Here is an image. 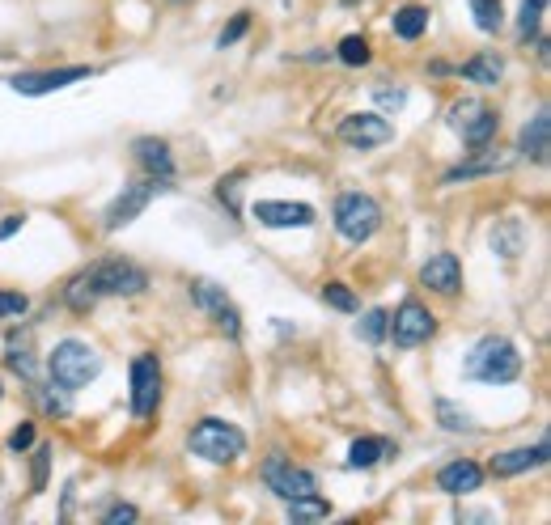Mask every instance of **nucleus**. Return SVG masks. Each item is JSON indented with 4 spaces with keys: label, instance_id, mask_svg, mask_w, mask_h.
I'll use <instances>...</instances> for the list:
<instances>
[{
    "label": "nucleus",
    "instance_id": "1",
    "mask_svg": "<svg viewBox=\"0 0 551 525\" xmlns=\"http://www.w3.org/2000/svg\"><path fill=\"white\" fill-rule=\"evenodd\" d=\"M462 373H467L471 382H484V386H509V382H518V373H522V352L513 348L505 335H484L467 352Z\"/></svg>",
    "mask_w": 551,
    "mask_h": 525
},
{
    "label": "nucleus",
    "instance_id": "2",
    "mask_svg": "<svg viewBox=\"0 0 551 525\" xmlns=\"http://www.w3.org/2000/svg\"><path fill=\"white\" fill-rule=\"evenodd\" d=\"M47 373L60 390H81L102 373V356L90 348V343L64 339V343H56V352L47 356Z\"/></svg>",
    "mask_w": 551,
    "mask_h": 525
},
{
    "label": "nucleus",
    "instance_id": "3",
    "mask_svg": "<svg viewBox=\"0 0 551 525\" xmlns=\"http://www.w3.org/2000/svg\"><path fill=\"white\" fill-rule=\"evenodd\" d=\"M187 449L212 466H225V462H238L246 454V432L229 420H200L191 428Z\"/></svg>",
    "mask_w": 551,
    "mask_h": 525
},
{
    "label": "nucleus",
    "instance_id": "4",
    "mask_svg": "<svg viewBox=\"0 0 551 525\" xmlns=\"http://www.w3.org/2000/svg\"><path fill=\"white\" fill-rule=\"evenodd\" d=\"M382 229V208L373 195H361V191H344L335 199V233L352 246H365L373 233Z\"/></svg>",
    "mask_w": 551,
    "mask_h": 525
},
{
    "label": "nucleus",
    "instance_id": "5",
    "mask_svg": "<svg viewBox=\"0 0 551 525\" xmlns=\"http://www.w3.org/2000/svg\"><path fill=\"white\" fill-rule=\"evenodd\" d=\"M162 191H170V178H153V174H149V178H140V183H128V187L115 195V204L106 208V233L128 229Z\"/></svg>",
    "mask_w": 551,
    "mask_h": 525
},
{
    "label": "nucleus",
    "instance_id": "6",
    "mask_svg": "<svg viewBox=\"0 0 551 525\" xmlns=\"http://www.w3.org/2000/svg\"><path fill=\"white\" fill-rule=\"evenodd\" d=\"M85 276L98 288V297H136L149 288V276L128 259H102L94 267H85Z\"/></svg>",
    "mask_w": 551,
    "mask_h": 525
},
{
    "label": "nucleus",
    "instance_id": "7",
    "mask_svg": "<svg viewBox=\"0 0 551 525\" xmlns=\"http://www.w3.org/2000/svg\"><path fill=\"white\" fill-rule=\"evenodd\" d=\"M450 128L462 136V144H471V149H488V144L496 140V132H501V115L488 111L484 102H454L450 106Z\"/></svg>",
    "mask_w": 551,
    "mask_h": 525
},
{
    "label": "nucleus",
    "instance_id": "8",
    "mask_svg": "<svg viewBox=\"0 0 551 525\" xmlns=\"http://www.w3.org/2000/svg\"><path fill=\"white\" fill-rule=\"evenodd\" d=\"M263 483H268V492H276L284 504L318 492V479L310 475V470L306 466H293L289 458H280V454H272L268 462H263Z\"/></svg>",
    "mask_w": 551,
    "mask_h": 525
},
{
    "label": "nucleus",
    "instance_id": "9",
    "mask_svg": "<svg viewBox=\"0 0 551 525\" xmlns=\"http://www.w3.org/2000/svg\"><path fill=\"white\" fill-rule=\"evenodd\" d=\"M433 331H437V318L424 310L420 301H403L386 327V335L395 339V348H420V343L433 339Z\"/></svg>",
    "mask_w": 551,
    "mask_h": 525
},
{
    "label": "nucleus",
    "instance_id": "10",
    "mask_svg": "<svg viewBox=\"0 0 551 525\" xmlns=\"http://www.w3.org/2000/svg\"><path fill=\"white\" fill-rule=\"evenodd\" d=\"M132 415L136 420H149L157 411V398H162V365H157V356H136L132 360Z\"/></svg>",
    "mask_w": 551,
    "mask_h": 525
},
{
    "label": "nucleus",
    "instance_id": "11",
    "mask_svg": "<svg viewBox=\"0 0 551 525\" xmlns=\"http://www.w3.org/2000/svg\"><path fill=\"white\" fill-rule=\"evenodd\" d=\"M90 72H94V68H85V64H73V68H47V72H17L9 85H13V94H22V98H43V94H56V89H68V85L85 81Z\"/></svg>",
    "mask_w": 551,
    "mask_h": 525
},
{
    "label": "nucleus",
    "instance_id": "12",
    "mask_svg": "<svg viewBox=\"0 0 551 525\" xmlns=\"http://www.w3.org/2000/svg\"><path fill=\"white\" fill-rule=\"evenodd\" d=\"M191 301L200 305V310L217 322V327L229 335V339H238L242 335V318L234 310V301L225 297V288L221 284H212V280H191Z\"/></svg>",
    "mask_w": 551,
    "mask_h": 525
},
{
    "label": "nucleus",
    "instance_id": "13",
    "mask_svg": "<svg viewBox=\"0 0 551 525\" xmlns=\"http://www.w3.org/2000/svg\"><path fill=\"white\" fill-rule=\"evenodd\" d=\"M340 140L365 153V149H378V144L395 140V128H390V119H382V115L357 111V115H344L340 119Z\"/></svg>",
    "mask_w": 551,
    "mask_h": 525
},
{
    "label": "nucleus",
    "instance_id": "14",
    "mask_svg": "<svg viewBox=\"0 0 551 525\" xmlns=\"http://www.w3.org/2000/svg\"><path fill=\"white\" fill-rule=\"evenodd\" d=\"M251 212H255V221L268 229H310L314 225V208L293 204V199H259Z\"/></svg>",
    "mask_w": 551,
    "mask_h": 525
},
{
    "label": "nucleus",
    "instance_id": "15",
    "mask_svg": "<svg viewBox=\"0 0 551 525\" xmlns=\"http://www.w3.org/2000/svg\"><path fill=\"white\" fill-rule=\"evenodd\" d=\"M420 284L424 288H433V293H441V297H454L458 288H462V263H458V255H433L429 263L420 267Z\"/></svg>",
    "mask_w": 551,
    "mask_h": 525
},
{
    "label": "nucleus",
    "instance_id": "16",
    "mask_svg": "<svg viewBox=\"0 0 551 525\" xmlns=\"http://www.w3.org/2000/svg\"><path fill=\"white\" fill-rule=\"evenodd\" d=\"M547 454H551V445L539 441L535 449H509V454H496L492 466H488V475L492 479H513V475H526V470H539L547 466Z\"/></svg>",
    "mask_w": 551,
    "mask_h": 525
},
{
    "label": "nucleus",
    "instance_id": "17",
    "mask_svg": "<svg viewBox=\"0 0 551 525\" xmlns=\"http://www.w3.org/2000/svg\"><path fill=\"white\" fill-rule=\"evenodd\" d=\"M437 487H441L446 496H471V492H479V487H484V470H479L471 458H458V462H450V466L437 470Z\"/></svg>",
    "mask_w": 551,
    "mask_h": 525
},
{
    "label": "nucleus",
    "instance_id": "18",
    "mask_svg": "<svg viewBox=\"0 0 551 525\" xmlns=\"http://www.w3.org/2000/svg\"><path fill=\"white\" fill-rule=\"evenodd\" d=\"M132 153H136V166L153 174V178H170L174 174V157H170V144L166 140H157V136H140L132 144Z\"/></svg>",
    "mask_w": 551,
    "mask_h": 525
},
{
    "label": "nucleus",
    "instance_id": "19",
    "mask_svg": "<svg viewBox=\"0 0 551 525\" xmlns=\"http://www.w3.org/2000/svg\"><path fill=\"white\" fill-rule=\"evenodd\" d=\"M492 250H496V255H501V259H522L526 255V229H522V221H513V216H509V221H496L492 225Z\"/></svg>",
    "mask_w": 551,
    "mask_h": 525
},
{
    "label": "nucleus",
    "instance_id": "20",
    "mask_svg": "<svg viewBox=\"0 0 551 525\" xmlns=\"http://www.w3.org/2000/svg\"><path fill=\"white\" fill-rule=\"evenodd\" d=\"M518 149H522L530 161H539V166L547 161V149H551V115H547V111H539V115H535V119H530L526 128H522Z\"/></svg>",
    "mask_w": 551,
    "mask_h": 525
},
{
    "label": "nucleus",
    "instance_id": "21",
    "mask_svg": "<svg viewBox=\"0 0 551 525\" xmlns=\"http://www.w3.org/2000/svg\"><path fill=\"white\" fill-rule=\"evenodd\" d=\"M458 72H462V77H467L471 85H484V89H492L496 81H501V77H505V60H501V56H496V51H484V56H475V60H467V64H462Z\"/></svg>",
    "mask_w": 551,
    "mask_h": 525
},
{
    "label": "nucleus",
    "instance_id": "22",
    "mask_svg": "<svg viewBox=\"0 0 551 525\" xmlns=\"http://www.w3.org/2000/svg\"><path fill=\"white\" fill-rule=\"evenodd\" d=\"M496 170H509V157H496V153H475L471 161H462L446 174V187L462 183V178H479V174H496Z\"/></svg>",
    "mask_w": 551,
    "mask_h": 525
},
{
    "label": "nucleus",
    "instance_id": "23",
    "mask_svg": "<svg viewBox=\"0 0 551 525\" xmlns=\"http://www.w3.org/2000/svg\"><path fill=\"white\" fill-rule=\"evenodd\" d=\"M98 301H102V297H98V288L90 284V276H85V271H77V276L64 284V305H68V310H77V314H90Z\"/></svg>",
    "mask_w": 551,
    "mask_h": 525
},
{
    "label": "nucleus",
    "instance_id": "24",
    "mask_svg": "<svg viewBox=\"0 0 551 525\" xmlns=\"http://www.w3.org/2000/svg\"><path fill=\"white\" fill-rule=\"evenodd\" d=\"M390 26H395V34H399L403 43H416L420 34L429 30V9H424V5H403Z\"/></svg>",
    "mask_w": 551,
    "mask_h": 525
},
{
    "label": "nucleus",
    "instance_id": "25",
    "mask_svg": "<svg viewBox=\"0 0 551 525\" xmlns=\"http://www.w3.org/2000/svg\"><path fill=\"white\" fill-rule=\"evenodd\" d=\"M386 454H390V445L382 437H361V441H352V449H348V466L352 470H369V466H378Z\"/></svg>",
    "mask_w": 551,
    "mask_h": 525
},
{
    "label": "nucleus",
    "instance_id": "26",
    "mask_svg": "<svg viewBox=\"0 0 551 525\" xmlns=\"http://www.w3.org/2000/svg\"><path fill=\"white\" fill-rule=\"evenodd\" d=\"M437 424L446 428V432H475V415L467 407H458L454 398H437Z\"/></svg>",
    "mask_w": 551,
    "mask_h": 525
},
{
    "label": "nucleus",
    "instance_id": "27",
    "mask_svg": "<svg viewBox=\"0 0 551 525\" xmlns=\"http://www.w3.org/2000/svg\"><path fill=\"white\" fill-rule=\"evenodd\" d=\"M471 17H475V26L484 34H496L501 22H505V5H501V0H471Z\"/></svg>",
    "mask_w": 551,
    "mask_h": 525
},
{
    "label": "nucleus",
    "instance_id": "28",
    "mask_svg": "<svg viewBox=\"0 0 551 525\" xmlns=\"http://www.w3.org/2000/svg\"><path fill=\"white\" fill-rule=\"evenodd\" d=\"M331 513V504L323 500V496H301V500H289V517L293 521H323Z\"/></svg>",
    "mask_w": 551,
    "mask_h": 525
},
{
    "label": "nucleus",
    "instance_id": "29",
    "mask_svg": "<svg viewBox=\"0 0 551 525\" xmlns=\"http://www.w3.org/2000/svg\"><path fill=\"white\" fill-rule=\"evenodd\" d=\"M323 301L331 305V310H340V314H357V310H361L357 293H352L348 284H340V280H331V284L323 288Z\"/></svg>",
    "mask_w": 551,
    "mask_h": 525
},
{
    "label": "nucleus",
    "instance_id": "30",
    "mask_svg": "<svg viewBox=\"0 0 551 525\" xmlns=\"http://www.w3.org/2000/svg\"><path fill=\"white\" fill-rule=\"evenodd\" d=\"M340 64H348V68H365L369 64V43L361 39V34H348V39L340 43Z\"/></svg>",
    "mask_w": 551,
    "mask_h": 525
},
{
    "label": "nucleus",
    "instance_id": "31",
    "mask_svg": "<svg viewBox=\"0 0 551 525\" xmlns=\"http://www.w3.org/2000/svg\"><path fill=\"white\" fill-rule=\"evenodd\" d=\"M373 102H378L386 115H399L403 106H407V89L403 85H395V89H390V85H373Z\"/></svg>",
    "mask_w": 551,
    "mask_h": 525
},
{
    "label": "nucleus",
    "instance_id": "32",
    "mask_svg": "<svg viewBox=\"0 0 551 525\" xmlns=\"http://www.w3.org/2000/svg\"><path fill=\"white\" fill-rule=\"evenodd\" d=\"M386 327H390V314H386V310H369V314L361 318L357 331H361L365 343H382V339H386Z\"/></svg>",
    "mask_w": 551,
    "mask_h": 525
},
{
    "label": "nucleus",
    "instance_id": "33",
    "mask_svg": "<svg viewBox=\"0 0 551 525\" xmlns=\"http://www.w3.org/2000/svg\"><path fill=\"white\" fill-rule=\"evenodd\" d=\"M543 13H547V0H522V17H518V34H522V39H530V34L539 30Z\"/></svg>",
    "mask_w": 551,
    "mask_h": 525
},
{
    "label": "nucleus",
    "instance_id": "34",
    "mask_svg": "<svg viewBox=\"0 0 551 525\" xmlns=\"http://www.w3.org/2000/svg\"><path fill=\"white\" fill-rule=\"evenodd\" d=\"M246 30H251V13H234V22H229L225 30H221V39H217V47L225 51V47H234L238 39H242V34Z\"/></svg>",
    "mask_w": 551,
    "mask_h": 525
},
{
    "label": "nucleus",
    "instance_id": "35",
    "mask_svg": "<svg viewBox=\"0 0 551 525\" xmlns=\"http://www.w3.org/2000/svg\"><path fill=\"white\" fill-rule=\"evenodd\" d=\"M238 183H242V170H238V174H229V178H221V183H217V195H221V204H225L229 212H234V216L242 212V208H238Z\"/></svg>",
    "mask_w": 551,
    "mask_h": 525
},
{
    "label": "nucleus",
    "instance_id": "36",
    "mask_svg": "<svg viewBox=\"0 0 551 525\" xmlns=\"http://www.w3.org/2000/svg\"><path fill=\"white\" fill-rule=\"evenodd\" d=\"M47 466H51V449L39 445V449H34V479H30L34 492H43V487H47Z\"/></svg>",
    "mask_w": 551,
    "mask_h": 525
},
{
    "label": "nucleus",
    "instance_id": "37",
    "mask_svg": "<svg viewBox=\"0 0 551 525\" xmlns=\"http://www.w3.org/2000/svg\"><path fill=\"white\" fill-rule=\"evenodd\" d=\"M26 310H30L26 293H0V318H17V314H26Z\"/></svg>",
    "mask_w": 551,
    "mask_h": 525
},
{
    "label": "nucleus",
    "instance_id": "38",
    "mask_svg": "<svg viewBox=\"0 0 551 525\" xmlns=\"http://www.w3.org/2000/svg\"><path fill=\"white\" fill-rule=\"evenodd\" d=\"M30 445H34V424L26 420V424H17V428L9 432V449H13V454H26Z\"/></svg>",
    "mask_w": 551,
    "mask_h": 525
},
{
    "label": "nucleus",
    "instance_id": "39",
    "mask_svg": "<svg viewBox=\"0 0 551 525\" xmlns=\"http://www.w3.org/2000/svg\"><path fill=\"white\" fill-rule=\"evenodd\" d=\"M140 513H136V504H111V509L102 513V521L106 525H123V521H136Z\"/></svg>",
    "mask_w": 551,
    "mask_h": 525
},
{
    "label": "nucleus",
    "instance_id": "40",
    "mask_svg": "<svg viewBox=\"0 0 551 525\" xmlns=\"http://www.w3.org/2000/svg\"><path fill=\"white\" fill-rule=\"evenodd\" d=\"M22 225H26V216H22V212H13V216H0V242H9L13 233H22Z\"/></svg>",
    "mask_w": 551,
    "mask_h": 525
},
{
    "label": "nucleus",
    "instance_id": "41",
    "mask_svg": "<svg viewBox=\"0 0 551 525\" xmlns=\"http://www.w3.org/2000/svg\"><path fill=\"white\" fill-rule=\"evenodd\" d=\"M0 398H5V382H0Z\"/></svg>",
    "mask_w": 551,
    "mask_h": 525
}]
</instances>
